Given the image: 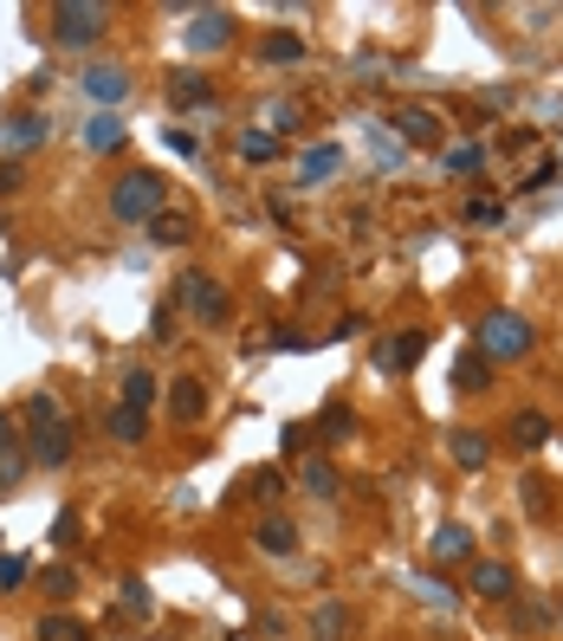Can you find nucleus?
<instances>
[{"label":"nucleus","mask_w":563,"mask_h":641,"mask_svg":"<svg viewBox=\"0 0 563 641\" xmlns=\"http://www.w3.org/2000/svg\"><path fill=\"white\" fill-rule=\"evenodd\" d=\"M162 208H169V182H162L156 169H130V175H117V188H111V214H117V220L149 227Z\"/></svg>","instance_id":"obj_1"},{"label":"nucleus","mask_w":563,"mask_h":641,"mask_svg":"<svg viewBox=\"0 0 563 641\" xmlns=\"http://www.w3.org/2000/svg\"><path fill=\"white\" fill-rule=\"evenodd\" d=\"M26 422H33V447H26V460H39V467H66L71 460V422L53 409V396H33V402H26Z\"/></svg>","instance_id":"obj_2"},{"label":"nucleus","mask_w":563,"mask_h":641,"mask_svg":"<svg viewBox=\"0 0 563 641\" xmlns=\"http://www.w3.org/2000/svg\"><path fill=\"white\" fill-rule=\"evenodd\" d=\"M473 351L486 356V363H518V356L531 351V324L518 318V311H486L480 318V331H473Z\"/></svg>","instance_id":"obj_3"},{"label":"nucleus","mask_w":563,"mask_h":641,"mask_svg":"<svg viewBox=\"0 0 563 641\" xmlns=\"http://www.w3.org/2000/svg\"><path fill=\"white\" fill-rule=\"evenodd\" d=\"M104 26H111L104 0H53V39L59 46H91V39H104Z\"/></svg>","instance_id":"obj_4"},{"label":"nucleus","mask_w":563,"mask_h":641,"mask_svg":"<svg viewBox=\"0 0 563 641\" xmlns=\"http://www.w3.org/2000/svg\"><path fill=\"white\" fill-rule=\"evenodd\" d=\"M175 298H182L202 324H220V318H227V291H220L208 273H182V279H175Z\"/></svg>","instance_id":"obj_5"},{"label":"nucleus","mask_w":563,"mask_h":641,"mask_svg":"<svg viewBox=\"0 0 563 641\" xmlns=\"http://www.w3.org/2000/svg\"><path fill=\"white\" fill-rule=\"evenodd\" d=\"M389 124H395V137L409 142V149H434V142H440V130H447V124H440L427 104H402Z\"/></svg>","instance_id":"obj_6"},{"label":"nucleus","mask_w":563,"mask_h":641,"mask_svg":"<svg viewBox=\"0 0 563 641\" xmlns=\"http://www.w3.org/2000/svg\"><path fill=\"white\" fill-rule=\"evenodd\" d=\"M169 415L182 427H195L208 415V382H202V376H175V382H169Z\"/></svg>","instance_id":"obj_7"},{"label":"nucleus","mask_w":563,"mask_h":641,"mask_svg":"<svg viewBox=\"0 0 563 641\" xmlns=\"http://www.w3.org/2000/svg\"><path fill=\"white\" fill-rule=\"evenodd\" d=\"M356 636V616L344 596H324L318 609H311V641H351Z\"/></svg>","instance_id":"obj_8"},{"label":"nucleus","mask_w":563,"mask_h":641,"mask_svg":"<svg viewBox=\"0 0 563 641\" xmlns=\"http://www.w3.org/2000/svg\"><path fill=\"white\" fill-rule=\"evenodd\" d=\"M422 356H427V331H395V337L376 344V363H382L389 376H395V369H415Z\"/></svg>","instance_id":"obj_9"},{"label":"nucleus","mask_w":563,"mask_h":641,"mask_svg":"<svg viewBox=\"0 0 563 641\" xmlns=\"http://www.w3.org/2000/svg\"><path fill=\"white\" fill-rule=\"evenodd\" d=\"M124 91H130V71H124V66H84V98H91V104L117 111V104H124Z\"/></svg>","instance_id":"obj_10"},{"label":"nucleus","mask_w":563,"mask_h":641,"mask_svg":"<svg viewBox=\"0 0 563 641\" xmlns=\"http://www.w3.org/2000/svg\"><path fill=\"white\" fill-rule=\"evenodd\" d=\"M473 596H486V603H512V596H518V570L498 564V558H480V564H473Z\"/></svg>","instance_id":"obj_11"},{"label":"nucleus","mask_w":563,"mask_h":641,"mask_svg":"<svg viewBox=\"0 0 563 641\" xmlns=\"http://www.w3.org/2000/svg\"><path fill=\"white\" fill-rule=\"evenodd\" d=\"M427 558H434V564H467V558H473V531L447 518V525L434 531V545H427Z\"/></svg>","instance_id":"obj_12"},{"label":"nucleus","mask_w":563,"mask_h":641,"mask_svg":"<svg viewBox=\"0 0 563 641\" xmlns=\"http://www.w3.org/2000/svg\"><path fill=\"white\" fill-rule=\"evenodd\" d=\"M227 39H233V13H220V7L214 13H195V26H188V46L195 53H220Z\"/></svg>","instance_id":"obj_13"},{"label":"nucleus","mask_w":563,"mask_h":641,"mask_svg":"<svg viewBox=\"0 0 563 641\" xmlns=\"http://www.w3.org/2000/svg\"><path fill=\"white\" fill-rule=\"evenodd\" d=\"M0 142H7V156H26V149H39V142H46V117H33V111L7 117V124H0Z\"/></svg>","instance_id":"obj_14"},{"label":"nucleus","mask_w":563,"mask_h":641,"mask_svg":"<svg viewBox=\"0 0 563 641\" xmlns=\"http://www.w3.org/2000/svg\"><path fill=\"white\" fill-rule=\"evenodd\" d=\"M253 545H260L266 558H291V551H298V525H291L285 512H273V518H260V531H253Z\"/></svg>","instance_id":"obj_15"},{"label":"nucleus","mask_w":563,"mask_h":641,"mask_svg":"<svg viewBox=\"0 0 563 641\" xmlns=\"http://www.w3.org/2000/svg\"><path fill=\"white\" fill-rule=\"evenodd\" d=\"M298 487H305L311 499H337V493H344V473H337L324 454H311V460L298 467Z\"/></svg>","instance_id":"obj_16"},{"label":"nucleus","mask_w":563,"mask_h":641,"mask_svg":"<svg viewBox=\"0 0 563 641\" xmlns=\"http://www.w3.org/2000/svg\"><path fill=\"white\" fill-rule=\"evenodd\" d=\"M337 169H344V149L337 142H318V149L298 156V182H331Z\"/></svg>","instance_id":"obj_17"},{"label":"nucleus","mask_w":563,"mask_h":641,"mask_svg":"<svg viewBox=\"0 0 563 641\" xmlns=\"http://www.w3.org/2000/svg\"><path fill=\"white\" fill-rule=\"evenodd\" d=\"M447 454H453V467H467V473H480V467L493 460V447H486V434H480V427H460V434L447 440Z\"/></svg>","instance_id":"obj_18"},{"label":"nucleus","mask_w":563,"mask_h":641,"mask_svg":"<svg viewBox=\"0 0 563 641\" xmlns=\"http://www.w3.org/2000/svg\"><path fill=\"white\" fill-rule=\"evenodd\" d=\"M169 98H175L182 111H202V104H214V84L202 71H169Z\"/></svg>","instance_id":"obj_19"},{"label":"nucleus","mask_w":563,"mask_h":641,"mask_svg":"<svg viewBox=\"0 0 563 641\" xmlns=\"http://www.w3.org/2000/svg\"><path fill=\"white\" fill-rule=\"evenodd\" d=\"M486 382H493V363L480 351H460V363H453V389L460 396H486Z\"/></svg>","instance_id":"obj_20"},{"label":"nucleus","mask_w":563,"mask_h":641,"mask_svg":"<svg viewBox=\"0 0 563 641\" xmlns=\"http://www.w3.org/2000/svg\"><path fill=\"white\" fill-rule=\"evenodd\" d=\"M260 59H266V66H298V59H305V33H291V26L266 33V39H260Z\"/></svg>","instance_id":"obj_21"},{"label":"nucleus","mask_w":563,"mask_h":641,"mask_svg":"<svg viewBox=\"0 0 563 641\" xmlns=\"http://www.w3.org/2000/svg\"><path fill=\"white\" fill-rule=\"evenodd\" d=\"M124 137H130V130H124L117 111H97V117L84 124V149H97V156H104V149H124Z\"/></svg>","instance_id":"obj_22"},{"label":"nucleus","mask_w":563,"mask_h":641,"mask_svg":"<svg viewBox=\"0 0 563 641\" xmlns=\"http://www.w3.org/2000/svg\"><path fill=\"white\" fill-rule=\"evenodd\" d=\"M149 240H162V247H188V240H195V220L175 214V208H162L156 220H149Z\"/></svg>","instance_id":"obj_23"},{"label":"nucleus","mask_w":563,"mask_h":641,"mask_svg":"<svg viewBox=\"0 0 563 641\" xmlns=\"http://www.w3.org/2000/svg\"><path fill=\"white\" fill-rule=\"evenodd\" d=\"M512 440H518L525 454H538V447L551 440V422H544L538 409H518V415H512Z\"/></svg>","instance_id":"obj_24"},{"label":"nucleus","mask_w":563,"mask_h":641,"mask_svg":"<svg viewBox=\"0 0 563 641\" xmlns=\"http://www.w3.org/2000/svg\"><path fill=\"white\" fill-rule=\"evenodd\" d=\"M149 402H156V369H142V363L137 369H124V409H137L142 415Z\"/></svg>","instance_id":"obj_25"},{"label":"nucleus","mask_w":563,"mask_h":641,"mask_svg":"<svg viewBox=\"0 0 563 641\" xmlns=\"http://www.w3.org/2000/svg\"><path fill=\"white\" fill-rule=\"evenodd\" d=\"M104 427H111V440H124V447H137L142 434H149V422H142L137 409H124V402H117V409L104 415Z\"/></svg>","instance_id":"obj_26"},{"label":"nucleus","mask_w":563,"mask_h":641,"mask_svg":"<svg viewBox=\"0 0 563 641\" xmlns=\"http://www.w3.org/2000/svg\"><path fill=\"white\" fill-rule=\"evenodd\" d=\"M20 473H26V447L7 434V422H0V487H20Z\"/></svg>","instance_id":"obj_27"},{"label":"nucleus","mask_w":563,"mask_h":641,"mask_svg":"<svg viewBox=\"0 0 563 641\" xmlns=\"http://www.w3.org/2000/svg\"><path fill=\"white\" fill-rule=\"evenodd\" d=\"M39 641H91V622H78V616H46V622H39Z\"/></svg>","instance_id":"obj_28"},{"label":"nucleus","mask_w":563,"mask_h":641,"mask_svg":"<svg viewBox=\"0 0 563 641\" xmlns=\"http://www.w3.org/2000/svg\"><path fill=\"white\" fill-rule=\"evenodd\" d=\"M486 169V149L480 142H453L447 149V175H480Z\"/></svg>","instance_id":"obj_29"},{"label":"nucleus","mask_w":563,"mask_h":641,"mask_svg":"<svg viewBox=\"0 0 563 641\" xmlns=\"http://www.w3.org/2000/svg\"><path fill=\"white\" fill-rule=\"evenodd\" d=\"M246 493L260 499V505H273V499L285 493V473H279V467H260V473H246Z\"/></svg>","instance_id":"obj_30"},{"label":"nucleus","mask_w":563,"mask_h":641,"mask_svg":"<svg viewBox=\"0 0 563 641\" xmlns=\"http://www.w3.org/2000/svg\"><path fill=\"white\" fill-rule=\"evenodd\" d=\"M518 493H525V512H531V518H551V512H558V505H551V480H525Z\"/></svg>","instance_id":"obj_31"},{"label":"nucleus","mask_w":563,"mask_h":641,"mask_svg":"<svg viewBox=\"0 0 563 641\" xmlns=\"http://www.w3.org/2000/svg\"><path fill=\"white\" fill-rule=\"evenodd\" d=\"M415 596H427L434 609H453V603H460V596H453V590H447L440 576H427V570H415Z\"/></svg>","instance_id":"obj_32"},{"label":"nucleus","mask_w":563,"mask_h":641,"mask_svg":"<svg viewBox=\"0 0 563 641\" xmlns=\"http://www.w3.org/2000/svg\"><path fill=\"white\" fill-rule=\"evenodd\" d=\"M240 156H246V162H279V137H260V130H246V137H240Z\"/></svg>","instance_id":"obj_33"},{"label":"nucleus","mask_w":563,"mask_h":641,"mask_svg":"<svg viewBox=\"0 0 563 641\" xmlns=\"http://www.w3.org/2000/svg\"><path fill=\"white\" fill-rule=\"evenodd\" d=\"M324 434H331V440H351V434H356V415L344 409V402H337V409H324Z\"/></svg>","instance_id":"obj_34"},{"label":"nucleus","mask_w":563,"mask_h":641,"mask_svg":"<svg viewBox=\"0 0 563 641\" xmlns=\"http://www.w3.org/2000/svg\"><path fill=\"white\" fill-rule=\"evenodd\" d=\"M266 124H279V130H291V124H305V111H298V104L285 98V104H273V111H266Z\"/></svg>","instance_id":"obj_35"},{"label":"nucleus","mask_w":563,"mask_h":641,"mask_svg":"<svg viewBox=\"0 0 563 641\" xmlns=\"http://www.w3.org/2000/svg\"><path fill=\"white\" fill-rule=\"evenodd\" d=\"M71 538H78V512H59L53 518V545H71Z\"/></svg>","instance_id":"obj_36"},{"label":"nucleus","mask_w":563,"mask_h":641,"mask_svg":"<svg viewBox=\"0 0 563 641\" xmlns=\"http://www.w3.org/2000/svg\"><path fill=\"white\" fill-rule=\"evenodd\" d=\"M518 622H525V629H544V622H551V609H544V603H518Z\"/></svg>","instance_id":"obj_37"},{"label":"nucleus","mask_w":563,"mask_h":641,"mask_svg":"<svg viewBox=\"0 0 563 641\" xmlns=\"http://www.w3.org/2000/svg\"><path fill=\"white\" fill-rule=\"evenodd\" d=\"M13 583H26V564L20 558H0V590H13Z\"/></svg>","instance_id":"obj_38"},{"label":"nucleus","mask_w":563,"mask_h":641,"mask_svg":"<svg viewBox=\"0 0 563 641\" xmlns=\"http://www.w3.org/2000/svg\"><path fill=\"white\" fill-rule=\"evenodd\" d=\"M46 590H59V596H71V590H78V576H71L66 564H59V570H46Z\"/></svg>","instance_id":"obj_39"},{"label":"nucleus","mask_w":563,"mask_h":641,"mask_svg":"<svg viewBox=\"0 0 563 641\" xmlns=\"http://www.w3.org/2000/svg\"><path fill=\"white\" fill-rule=\"evenodd\" d=\"M13 188H20V169H13V162H0V195H13Z\"/></svg>","instance_id":"obj_40"},{"label":"nucleus","mask_w":563,"mask_h":641,"mask_svg":"<svg viewBox=\"0 0 563 641\" xmlns=\"http://www.w3.org/2000/svg\"><path fill=\"white\" fill-rule=\"evenodd\" d=\"M558 616H563V609H558Z\"/></svg>","instance_id":"obj_41"}]
</instances>
